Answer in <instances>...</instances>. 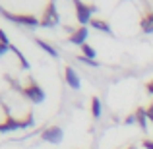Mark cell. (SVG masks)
Returning a JSON list of instances; mask_svg holds the SVG:
<instances>
[{
  "label": "cell",
  "instance_id": "cell-1",
  "mask_svg": "<svg viewBox=\"0 0 153 149\" xmlns=\"http://www.w3.org/2000/svg\"><path fill=\"white\" fill-rule=\"evenodd\" d=\"M76 2V12H78V19L79 23H87L91 18V12H95L93 6H85V4H82L79 0H74Z\"/></svg>",
  "mask_w": 153,
  "mask_h": 149
},
{
  "label": "cell",
  "instance_id": "cell-2",
  "mask_svg": "<svg viewBox=\"0 0 153 149\" xmlns=\"http://www.w3.org/2000/svg\"><path fill=\"white\" fill-rule=\"evenodd\" d=\"M25 95L29 97L31 101H35V103H41L43 99H45V93H43V89L39 85H29L25 89Z\"/></svg>",
  "mask_w": 153,
  "mask_h": 149
},
{
  "label": "cell",
  "instance_id": "cell-3",
  "mask_svg": "<svg viewBox=\"0 0 153 149\" xmlns=\"http://www.w3.org/2000/svg\"><path fill=\"white\" fill-rule=\"evenodd\" d=\"M56 21H58V16H56L54 6H49V8H47V12H45V18H43L41 25H54Z\"/></svg>",
  "mask_w": 153,
  "mask_h": 149
},
{
  "label": "cell",
  "instance_id": "cell-4",
  "mask_svg": "<svg viewBox=\"0 0 153 149\" xmlns=\"http://www.w3.org/2000/svg\"><path fill=\"white\" fill-rule=\"evenodd\" d=\"M43 138L56 143V142H60V139H62V130H60V128H56V126H52V128H49V130L43 134Z\"/></svg>",
  "mask_w": 153,
  "mask_h": 149
},
{
  "label": "cell",
  "instance_id": "cell-5",
  "mask_svg": "<svg viewBox=\"0 0 153 149\" xmlns=\"http://www.w3.org/2000/svg\"><path fill=\"white\" fill-rule=\"evenodd\" d=\"M6 18L14 19V21H19V23H25V25H37V18L33 16H12V14H6Z\"/></svg>",
  "mask_w": 153,
  "mask_h": 149
},
{
  "label": "cell",
  "instance_id": "cell-6",
  "mask_svg": "<svg viewBox=\"0 0 153 149\" xmlns=\"http://www.w3.org/2000/svg\"><path fill=\"white\" fill-rule=\"evenodd\" d=\"M66 79H68V83H70L74 89H78V87H79V78L76 76L74 68H66Z\"/></svg>",
  "mask_w": 153,
  "mask_h": 149
},
{
  "label": "cell",
  "instance_id": "cell-7",
  "mask_svg": "<svg viewBox=\"0 0 153 149\" xmlns=\"http://www.w3.org/2000/svg\"><path fill=\"white\" fill-rule=\"evenodd\" d=\"M85 37H87V29L85 27H79L74 35H72V43H78V45H85Z\"/></svg>",
  "mask_w": 153,
  "mask_h": 149
},
{
  "label": "cell",
  "instance_id": "cell-8",
  "mask_svg": "<svg viewBox=\"0 0 153 149\" xmlns=\"http://www.w3.org/2000/svg\"><path fill=\"white\" fill-rule=\"evenodd\" d=\"M142 29L146 31V33H151L153 31V16H147V18L142 21Z\"/></svg>",
  "mask_w": 153,
  "mask_h": 149
},
{
  "label": "cell",
  "instance_id": "cell-9",
  "mask_svg": "<svg viewBox=\"0 0 153 149\" xmlns=\"http://www.w3.org/2000/svg\"><path fill=\"white\" fill-rule=\"evenodd\" d=\"M91 25L97 27V29H101V31H107V33H111V27H108L105 21H101V19H93V21H91Z\"/></svg>",
  "mask_w": 153,
  "mask_h": 149
},
{
  "label": "cell",
  "instance_id": "cell-10",
  "mask_svg": "<svg viewBox=\"0 0 153 149\" xmlns=\"http://www.w3.org/2000/svg\"><path fill=\"white\" fill-rule=\"evenodd\" d=\"M146 116H147V110H143V108H140V110L136 112V118H138V122L142 124L143 130H146Z\"/></svg>",
  "mask_w": 153,
  "mask_h": 149
},
{
  "label": "cell",
  "instance_id": "cell-11",
  "mask_svg": "<svg viewBox=\"0 0 153 149\" xmlns=\"http://www.w3.org/2000/svg\"><path fill=\"white\" fill-rule=\"evenodd\" d=\"M91 107H93V116H95V118H99V116H101V103H99V99L91 101Z\"/></svg>",
  "mask_w": 153,
  "mask_h": 149
},
{
  "label": "cell",
  "instance_id": "cell-12",
  "mask_svg": "<svg viewBox=\"0 0 153 149\" xmlns=\"http://www.w3.org/2000/svg\"><path fill=\"white\" fill-rule=\"evenodd\" d=\"M37 43H39V45H41V47H43V49H45L47 52H49V54H52V56H56V50H54V49H52V47H51V45H47V43H45V41H41V39H37Z\"/></svg>",
  "mask_w": 153,
  "mask_h": 149
},
{
  "label": "cell",
  "instance_id": "cell-13",
  "mask_svg": "<svg viewBox=\"0 0 153 149\" xmlns=\"http://www.w3.org/2000/svg\"><path fill=\"white\" fill-rule=\"evenodd\" d=\"M82 49H83V52H85V56H87V58H93V56H95V50L91 49L89 45H82Z\"/></svg>",
  "mask_w": 153,
  "mask_h": 149
},
{
  "label": "cell",
  "instance_id": "cell-14",
  "mask_svg": "<svg viewBox=\"0 0 153 149\" xmlns=\"http://www.w3.org/2000/svg\"><path fill=\"white\" fill-rule=\"evenodd\" d=\"M0 43H4V45H8V37L4 35V31L0 29Z\"/></svg>",
  "mask_w": 153,
  "mask_h": 149
},
{
  "label": "cell",
  "instance_id": "cell-15",
  "mask_svg": "<svg viewBox=\"0 0 153 149\" xmlns=\"http://www.w3.org/2000/svg\"><path fill=\"white\" fill-rule=\"evenodd\" d=\"M6 49H8V45H4V43H0V54H2V52H6Z\"/></svg>",
  "mask_w": 153,
  "mask_h": 149
},
{
  "label": "cell",
  "instance_id": "cell-16",
  "mask_svg": "<svg viewBox=\"0 0 153 149\" xmlns=\"http://www.w3.org/2000/svg\"><path fill=\"white\" fill-rule=\"evenodd\" d=\"M147 116H149V118L153 120V107H149V108H147Z\"/></svg>",
  "mask_w": 153,
  "mask_h": 149
},
{
  "label": "cell",
  "instance_id": "cell-17",
  "mask_svg": "<svg viewBox=\"0 0 153 149\" xmlns=\"http://www.w3.org/2000/svg\"><path fill=\"white\" fill-rule=\"evenodd\" d=\"M143 145H146L147 149H153V142H143Z\"/></svg>",
  "mask_w": 153,
  "mask_h": 149
},
{
  "label": "cell",
  "instance_id": "cell-18",
  "mask_svg": "<svg viewBox=\"0 0 153 149\" xmlns=\"http://www.w3.org/2000/svg\"><path fill=\"white\" fill-rule=\"evenodd\" d=\"M147 91H149V93H153V82L147 83Z\"/></svg>",
  "mask_w": 153,
  "mask_h": 149
}]
</instances>
